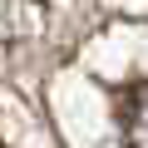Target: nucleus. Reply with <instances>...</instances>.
Wrapping results in <instances>:
<instances>
[{
    "instance_id": "nucleus-1",
    "label": "nucleus",
    "mask_w": 148,
    "mask_h": 148,
    "mask_svg": "<svg viewBox=\"0 0 148 148\" xmlns=\"http://www.w3.org/2000/svg\"><path fill=\"white\" fill-rule=\"evenodd\" d=\"M114 114H119L123 148H148V79H133V84L114 89Z\"/></svg>"
}]
</instances>
